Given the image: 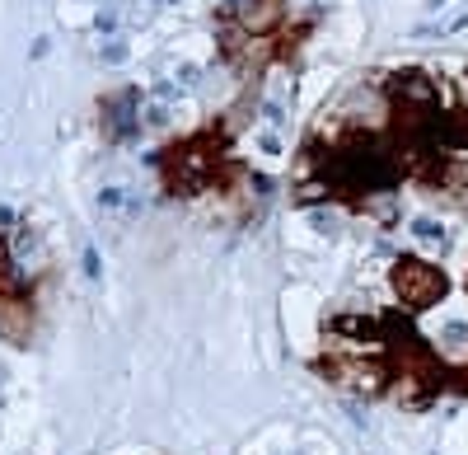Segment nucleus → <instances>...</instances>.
<instances>
[{
	"label": "nucleus",
	"instance_id": "1",
	"mask_svg": "<svg viewBox=\"0 0 468 455\" xmlns=\"http://www.w3.org/2000/svg\"><path fill=\"white\" fill-rule=\"evenodd\" d=\"M319 179H324V188H342V193H375V188H393L403 179V164L379 137H351L324 159Z\"/></svg>",
	"mask_w": 468,
	"mask_h": 455
},
{
	"label": "nucleus",
	"instance_id": "2",
	"mask_svg": "<svg viewBox=\"0 0 468 455\" xmlns=\"http://www.w3.org/2000/svg\"><path fill=\"white\" fill-rule=\"evenodd\" d=\"M393 282H398V296L408 310H426L431 300L445 296V273H435L431 263H422V258H403L393 268Z\"/></svg>",
	"mask_w": 468,
	"mask_h": 455
},
{
	"label": "nucleus",
	"instance_id": "3",
	"mask_svg": "<svg viewBox=\"0 0 468 455\" xmlns=\"http://www.w3.org/2000/svg\"><path fill=\"white\" fill-rule=\"evenodd\" d=\"M103 117H108V137L127 141L136 132V122H141V90H127L117 99H108L103 103Z\"/></svg>",
	"mask_w": 468,
	"mask_h": 455
},
{
	"label": "nucleus",
	"instance_id": "4",
	"mask_svg": "<svg viewBox=\"0 0 468 455\" xmlns=\"http://www.w3.org/2000/svg\"><path fill=\"white\" fill-rule=\"evenodd\" d=\"M230 14L244 19V33H267L281 23V0H234Z\"/></svg>",
	"mask_w": 468,
	"mask_h": 455
},
{
	"label": "nucleus",
	"instance_id": "5",
	"mask_svg": "<svg viewBox=\"0 0 468 455\" xmlns=\"http://www.w3.org/2000/svg\"><path fill=\"white\" fill-rule=\"evenodd\" d=\"M413 235L426 239V244H445V226H440V221H431V216H417V221H413Z\"/></svg>",
	"mask_w": 468,
	"mask_h": 455
},
{
	"label": "nucleus",
	"instance_id": "6",
	"mask_svg": "<svg viewBox=\"0 0 468 455\" xmlns=\"http://www.w3.org/2000/svg\"><path fill=\"white\" fill-rule=\"evenodd\" d=\"M99 206H103V211H127V206H136V197L127 193V188H103Z\"/></svg>",
	"mask_w": 468,
	"mask_h": 455
},
{
	"label": "nucleus",
	"instance_id": "7",
	"mask_svg": "<svg viewBox=\"0 0 468 455\" xmlns=\"http://www.w3.org/2000/svg\"><path fill=\"white\" fill-rule=\"evenodd\" d=\"M94 28H99L103 38H112V33H117V10H99V19H94Z\"/></svg>",
	"mask_w": 468,
	"mask_h": 455
},
{
	"label": "nucleus",
	"instance_id": "8",
	"mask_svg": "<svg viewBox=\"0 0 468 455\" xmlns=\"http://www.w3.org/2000/svg\"><path fill=\"white\" fill-rule=\"evenodd\" d=\"M103 61H108V66H122V61H127V43H103Z\"/></svg>",
	"mask_w": 468,
	"mask_h": 455
},
{
	"label": "nucleus",
	"instance_id": "9",
	"mask_svg": "<svg viewBox=\"0 0 468 455\" xmlns=\"http://www.w3.org/2000/svg\"><path fill=\"white\" fill-rule=\"evenodd\" d=\"M99 273H103V268H99V253L85 249V277H94V282H99Z\"/></svg>",
	"mask_w": 468,
	"mask_h": 455
},
{
	"label": "nucleus",
	"instance_id": "10",
	"mask_svg": "<svg viewBox=\"0 0 468 455\" xmlns=\"http://www.w3.org/2000/svg\"><path fill=\"white\" fill-rule=\"evenodd\" d=\"M257 146L267 150V155H281V137H277V132H262V141H257Z\"/></svg>",
	"mask_w": 468,
	"mask_h": 455
},
{
	"label": "nucleus",
	"instance_id": "11",
	"mask_svg": "<svg viewBox=\"0 0 468 455\" xmlns=\"http://www.w3.org/2000/svg\"><path fill=\"white\" fill-rule=\"evenodd\" d=\"M459 28H468V5H464V10H459V14H454V19H450V23H445V28H440V33H459Z\"/></svg>",
	"mask_w": 468,
	"mask_h": 455
},
{
	"label": "nucleus",
	"instance_id": "12",
	"mask_svg": "<svg viewBox=\"0 0 468 455\" xmlns=\"http://www.w3.org/2000/svg\"><path fill=\"white\" fill-rule=\"evenodd\" d=\"M445 342H468V324H450V329H445Z\"/></svg>",
	"mask_w": 468,
	"mask_h": 455
},
{
	"label": "nucleus",
	"instance_id": "13",
	"mask_svg": "<svg viewBox=\"0 0 468 455\" xmlns=\"http://www.w3.org/2000/svg\"><path fill=\"white\" fill-rule=\"evenodd\" d=\"M179 80H183V85H197L201 75H197V66H183V70H179Z\"/></svg>",
	"mask_w": 468,
	"mask_h": 455
},
{
	"label": "nucleus",
	"instance_id": "14",
	"mask_svg": "<svg viewBox=\"0 0 468 455\" xmlns=\"http://www.w3.org/2000/svg\"><path fill=\"white\" fill-rule=\"evenodd\" d=\"M426 5H431V10H440V5H445V0H426Z\"/></svg>",
	"mask_w": 468,
	"mask_h": 455
},
{
	"label": "nucleus",
	"instance_id": "15",
	"mask_svg": "<svg viewBox=\"0 0 468 455\" xmlns=\"http://www.w3.org/2000/svg\"><path fill=\"white\" fill-rule=\"evenodd\" d=\"M0 380H5V376H0Z\"/></svg>",
	"mask_w": 468,
	"mask_h": 455
}]
</instances>
